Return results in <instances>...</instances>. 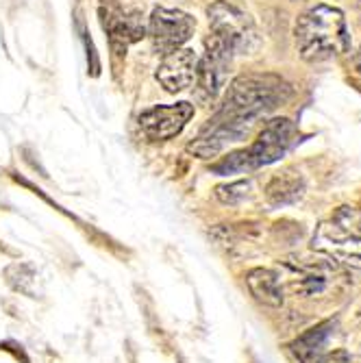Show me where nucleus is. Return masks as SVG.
<instances>
[{"label":"nucleus","mask_w":361,"mask_h":363,"mask_svg":"<svg viewBox=\"0 0 361 363\" xmlns=\"http://www.w3.org/2000/svg\"><path fill=\"white\" fill-rule=\"evenodd\" d=\"M289 94V85L274 74L238 77L226 89L218 113L209 120L201 138L187 146V152L199 159L216 157L226 144L246 138L252 124L287 101Z\"/></svg>","instance_id":"nucleus-1"},{"label":"nucleus","mask_w":361,"mask_h":363,"mask_svg":"<svg viewBox=\"0 0 361 363\" xmlns=\"http://www.w3.org/2000/svg\"><path fill=\"white\" fill-rule=\"evenodd\" d=\"M299 52L309 63L335 59L350 48V33L338 7L316 5L305 11L294 26Z\"/></svg>","instance_id":"nucleus-2"},{"label":"nucleus","mask_w":361,"mask_h":363,"mask_svg":"<svg viewBox=\"0 0 361 363\" xmlns=\"http://www.w3.org/2000/svg\"><path fill=\"white\" fill-rule=\"evenodd\" d=\"M299 142V128L289 118H274L266 122V126L261 128V133L257 140L244 148L235 150L231 155L222 157L218 163L211 166V172L216 174H244L252 172L257 168L270 166V163L279 161L283 155L291 150V146Z\"/></svg>","instance_id":"nucleus-3"},{"label":"nucleus","mask_w":361,"mask_h":363,"mask_svg":"<svg viewBox=\"0 0 361 363\" xmlns=\"http://www.w3.org/2000/svg\"><path fill=\"white\" fill-rule=\"evenodd\" d=\"M209 24H211L209 35L218 38L235 55L252 52L259 46L257 28L252 20L238 7L224 3V0H218V3L209 7Z\"/></svg>","instance_id":"nucleus-4"},{"label":"nucleus","mask_w":361,"mask_h":363,"mask_svg":"<svg viewBox=\"0 0 361 363\" xmlns=\"http://www.w3.org/2000/svg\"><path fill=\"white\" fill-rule=\"evenodd\" d=\"M196 28V22L191 16L177 11V9H163L157 7L148 22V38L152 42V48L159 55H168L177 48H181Z\"/></svg>","instance_id":"nucleus-5"},{"label":"nucleus","mask_w":361,"mask_h":363,"mask_svg":"<svg viewBox=\"0 0 361 363\" xmlns=\"http://www.w3.org/2000/svg\"><path fill=\"white\" fill-rule=\"evenodd\" d=\"M205 57L199 61V70H196V81H199V94L205 101H213V98L222 91L226 79H228V68L235 52L222 44L218 38L209 35L205 42Z\"/></svg>","instance_id":"nucleus-6"},{"label":"nucleus","mask_w":361,"mask_h":363,"mask_svg":"<svg viewBox=\"0 0 361 363\" xmlns=\"http://www.w3.org/2000/svg\"><path fill=\"white\" fill-rule=\"evenodd\" d=\"M191 116H194V107L189 103H177L168 107L146 109L138 118V124L150 142H163L179 135Z\"/></svg>","instance_id":"nucleus-7"},{"label":"nucleus","mask_w":361,"mask_h":363,"mask_svg":"<svg viewBox=\"0 0 361 363\" xmlns=\"http://www.w3.org/2000/svg\"><path fill=\"white\" fill-rule=\"evenodd\" d=\"M101 20H103V28L109 35L111 50L116 55H124L126 46L142 40L146 33L142 16L138 11H124L116 3L101 7Z\"/></svg>","instance_id":"nucleus-8"},{"label":"nucleus","mask_w":361,"mask_h":363,"mask_svg":"<svg viewBox=\"0 0 361 363\" xmlns=\"http://www.w3.org/2000/svg\"><path fill=\"white\" fill-rule=\"evenodd\" d=\"M196 70H199V57L189 48H177L163 57L157 81L166 87V91L177 94L187 89L196 81Z\"/></svg>","instance_id":"nucleus-9"},{"label":"nucleus","mask_w":361,"mask_h":363,"mask_svg":"<svg viewBox=\"0 0 361 363\" xmlns=\"http://www.w3.org/2000/svg\"><path fill=\"white\" fill-rule=\"evenodd\" d=\"M246 287L250 296L266 307L279 309L285 301V294L281 287V279L274 270L268 268H255L246 274Z\"/></svg>","instance_id":"nucleus-10"},{"label":"nucleus","mask_w":361,"mask_h":363,"mask_svg":"<svg viewBox=\"0 0 361 363\" xmlns=\"http://www.w3.org/2000/svg\"><path fill=\"white\" fill-rule=\"evenodd\" d=\"M303 194H305L303 177H299L296 172H289V170L272 177L268 187H266V198H268V203L274 207L296 203L299 198H303Z\"/></svg>","instance_id":"nucleus-11"},{"label":"nucleus","mask_w":361,"mask_h":363,"mask_svg":"<svg viewBox=\"0 0 361 363\" xmlns=\"http://www.w3.org/2000/svg\"><path fill=\"white\" fill-rule=\"evenodd\" d=\"M329 328L331 324H322L318 328H311L309 333H305L301 340L291 344V350L301 359V363H311L316 357L324 352V344L329 340Z\"/></svg>","instance_id":"nucleus-12"},{"label":"nucleus","mask_w":361,"mask_h":363,"mask_svg":"<svg viewBox=\"0 0 361 363\" xmlns=\"http://www.w3.org/2000/svg\"><path fill=\"white\" fill-rule=\"evenodd\" d=\"M250 187H252L250 181H235V183H228V185H218L213 194L222 205L235 207L242 201H246L248 194H250Z\"/></svg>","instance_id":"nucleus-13"},{"label":"nucleus","mask_w":361,"mask_h":363,"mask_svg":"<svg viewBox=\"0 0 361 363\" xmlns=\"http://www.w3.org/2000/svg\"><path fill=\"white\" fill-rule=\"evenodd\" d=\"M311 363H352V359L346 350H333V352H322Z\"/></svg>","instance_id":"nucleus-14"},{"label":"nucleus","mask_w":361,"mask_h":363,"mask_svg":"<svg viewBox=\"0 0 361 363\" xmlns=\"http://www.w3.org/2000/svg\"><path fill=\"white\" fill-rule=\"evenodd\" d=\"M359 70H361V52H359Z\"/></svg>","instance_id":"nucleus-15"}]
</instances>
